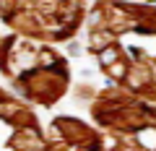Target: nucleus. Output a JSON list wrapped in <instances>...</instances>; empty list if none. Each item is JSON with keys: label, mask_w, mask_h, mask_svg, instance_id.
Instances as JSON below:
<instances>
[{"label": "nucleus", "mask_w": 156, "mask_h": 151, "mask_svg": "<svg viewBox=\"0 0 156 151\" xmlns=\"http://www.w3.org/2000/svg\"><path fill=\"white\" fill-rule=\"evenodd\" d=\"M86 50L107 84L156 102V8L99 0L86 18Z\"/></svg>", "instance_id": "obj_1"}, {"label": "nucleus", "mask_w": 156, "mask_h": 151, "mask_svg": "<svg viewBox=\"0 0 156 151\" xmlns=\"http://www.w3.org/2000/svg\"><path fill=\"white\" fill-rule=\"evenodd\" d=\"M0 73H5L23 102L39 107L60 102L70 86V68L60 52L13 34L0 42Z\"/></svg>", "instance_id": "obj_2"}, {"label": "nucleus", "mask_w": 156, "mask_h": 151, "mask_svg": "<svg viewBox=\"0 0 156 151\" xmlns=\"http://www.w3.org/2000/svg\"><path fill=\"white\" fill-rule=\"evenodd\" d=\"M0 18L26 37L62 42L81 29L83 0H0Z\"/></svg>", "instance_id": "obj_3"}, {"label": "nucleus", "mask_w": 156, "mask_h": 151, "mask_svg": "<svg viewBox=\"0 0 156 151\" xmlns=\"http://www.w3.org/2000/svg\"><path fill=\"white\" fill-rule=\"evenodd\" d=\"M148 3H151V0H148Z\"/></svg>", "instance_id": "obj_4"}]
</instances>
